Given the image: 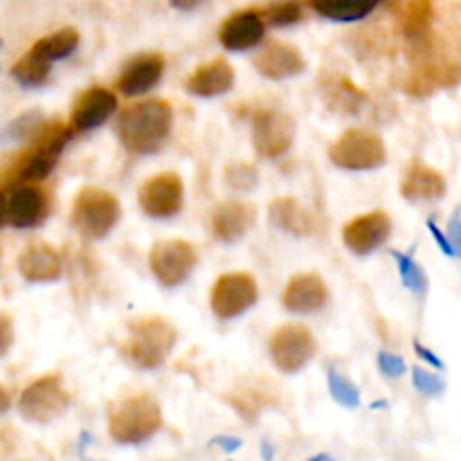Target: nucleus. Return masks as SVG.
I'll use <instances>...</instances> for the list:
<instances>
[{
    "label": "nucleus",
    "instance_id": "nucleus-28",
    "mask_svg": "<svg viewBox=\"0 0 461 461\" xmlns=\"http://www.w3.org/2000/svg\"><path fill=\"white\" fill-rule=\"evenodd\" d=\"M12 77L18 84L25 86V88H39V86H43L45 81H48L50 66H45L39 59L30 57V54L25 52L16 63H14Z\"/></svg>",
    "mask_w": 461,
    "mask_h": 461
},
{
    "label": "nucleus",
    "instance_id": "nucleus-6",
    "mask_svg": "<svg viewBox=\"0 0 461 461\" xmlns=\"http://www.w3.org/2000/svg\"><path fill=\"white\" fill-rule=\"evenodd\" d=\"M72 135L75 133L70 131V126L45 124L43 129H41V133L34 138L32 151H27L25 156L21 158V162H18L16 180L34 185L48 178L54 171V167H57L59 158H61L63 149L70 142Z\"/></svg>",
    "mask_w": 461,
    "mask_h": 461
},
{
    "label": "nucleus",
    "instance_id": "nucleus-17",
    "mask_svg": "<svg viewBox=\"0 0 461 461\" xmlns=\"http://www.w3.org/2000/svg\"><path fill=\"white\" fill-rule=\"evenodd\" d=\"M257 223V207L246 201H225L212 212V232L219 241L237 243Z\"/></svg>",
    "mask_w": 461,
    "mask_h": 461
},
{
    "label": "nucleus",
    "instance_id": "nucleus-36",
    "mask_svg": "<svg viewBox=\"0 0 461 461\" xmlns=\"http://www.w3.org/2000/svg\"><path fill=\"white\" fill-rule=\"evenodd\" d=\"M14 345V324L12 318L5 313H0V358L12 349Z\"/></svg>",
    "mask_w": 461,
    "mask_h": 461
},
{
    "label": "nucleus",
    "instance_id": "nucleus-26",
    "mask_svg": "<svg viewBox=\"0 0 461 461\" xmlns=\"http://www.w3.org/2000/svg\"><path fill=\"white\" fill-rule=\"evenodd\" d=\"M399 18L412 45L423 48L432 23V0H401Z\"/></svg>",
    "mask_w": 461,
    "mask_h": 461
},
{
    "label": "nucleus",
    "instance_id": "nucleus-9",
    "mask_svg": "<svg viewBox=\"0 0 461 461\" xmlns=\"http://www.w3.org/2000/svg\"><path fill=\"white\" fill-rule=\"evenodd\" d=\"M318 342L304 324H284L270 338V360L282 374H297L313 360Z\"/></svg>",
    "mask_w": 461,
    "mask_h": 461
},
{
    "label": "nucleus",
    "instance_id": "nucleus-23",
    "mask_svg": "<svg viewBox=\"0 0 461 461\" xmlns=\"http://www.w3.org/2000/svg\"><path fill=\"white\" fill-rule=\"evenodd\" d=\"M401 194L408 201H437L446 194V176L435 167L414 162L401 183Z\"/></svg>",
    "mask_w": 461,
    "mask_h": 461
},
{
    "label": "nucleus",
    "instance_id": "nucleus-5",
    "mask_svg": "<svg viewBox=\"0 0 461 461\" xmlns=\"http://www.w3.org/2000/svg\"><path fill=\"white\" fill-rule=\"evenodd\" d=\"M329 160L347 171H374L387 162V149L381 135L349 129L329 147Z\"/></svg>",
    "mask_w": 461,
    "mask_h": 461
},
{
    "label": "nucleus",
    "instance_id": "nucleus-31",
    "mask_svg": "<svg viewBox=\"0 0 461 461\" xmlns=\"http://www.w3.org/2000/svg\"><path fill=\"white\" fill-rule=\"evenodd\" d=\"M225 183L232 192L248 194L259 183V171L248 162H232V165L225 167Z\"/></svg>",
    "mask_w": 461,
    "mask_h": 461
},
{
    "label": "nucleus",
    "instance_id": "nucleus-15",
    "mask_svg": "<svg viewBox=\"0 0 461 461\" xmlns=\"http://www.w3.org/2000/svg\"><path fill=\"white\" fill-rule=\"evenodd\" d=\"M5 210H7V223L12 228L30 230L48 216V201H45L43 189L21 183L12 192H5Z\"/></svg>",
    "mask_w": 461,
    "mask_h": 461
},
{
    "label": "nucleus",
    "instance_id": "nucleus-30",
    "mask_svg": "<svg viewBox=\"0 0 461 461\" xmlns=\"http://www.w3.org/2000/svg\"><path fill=\"white\" fill-rule=\"evenodd\" d=\"M327 383H329V392H331L333 401L342 405V408H358L360 405V390L354 385L351 381H347L338 369H329L327 372Z\"/></svg>",
    "mask_w": 461,
    "mask_h": 461
},
{
    "label": "nucleus",
    "instance_id": "nucleus-40",
    "mask_svg": "<svg viewBox=\"0 0 461 461\" xmlns=\"http://www.w3.org/2000/svg\"><path fill=\"white\" fill-rule=\"evenodd\" d=\"M207 0H169V5L174 9H180V12H194L198 9L201 5H205Z\"/></svg>",
    "mask_w": 461,
    "mask_h": 461
},
{
    "label": "nucleus",
    "instance_id": "nucleus-14",
    "mask_svg": "<svg viewBox=\"0 0 461 461\" xmlns=\"http://www.w3.org/2000/svg\"><path fill=\"white\" fill-rule=\"evenodd\" d=\"M117 111V97L108 88L93 86L86 93L79 95V99L72 106L70 115V131L72 133H88L97 129L104 122L111 120Z\"/></svg>",
    "mask_w": 461,
    "mask_h": 461
},
{
    "label": "nucleus",
    "instance_id": "nucleus-35",
    "mask_svg": "<svg viewBox=\"0 0 461 461\" xmlns=\"http://www.w3.org/2000/svg\"><path fill=\"white\" fill-rule=\"evenodd\" d=\"M378 367H381V372L385 374V376H392V378H399L405 374L403 358H401V356L390 354V351H381V354H378Z\"/></svg>",
    "mask_w": 461,
    "mask_h": 461
},
{
    "label": "nucleus",
    "instance_id": "nucleus-44",
    "mask_svg": "<svg viewBox=\"0 0 461 461\" xmlns=\"http://www.w3.org/2000/svg\"><path fill=\"white\" fill-rule=\"evenodd\" d=\"M309 461H333L329 455H315V457H311Z\"/></svg>",
    "mask_w": 461,
    "mask_h": 461
},
{
    "label": "nucleus",
    "instance_id": "nucleus-22",
    "mask_svg": "<svg viewBox=\"0 0 461 461\" xmlns=\"http://www.w3.org/2000/svg\"><path fill=\"white\" fill-rule=\"evenodd\" d=\"M234 68L230 66L225 59H214L210 63H203L198 66L192 75L185 81V88L189 95H196V97H219V95L230 93L234 88Z\"/></svg>",
    "mask_w": 461,
    "mask_h": 461
},
{
    "label": "nucleus",
    "instance_id": "nucleus-38",
    "mask_svg": "<svg viewBox=\"0 0 461 461\" xmlns=\"http://www.w3.org/2000/svg\"><path fill=\"white\" fill-rule=\"evenodd\" d=\"M212 446H219L225 453H234V450L241 448V439H237V437H216V439H212Z\"/></svg>",
    "mask_w": 461,
    "mask_h": 461
},
{
    "label": "nucleus",
    "instance_id": "nucleus-29",
    "mask_svg": "<svg viewBox=\"0 0 461 461\" xmlns=\"http://www.w3.org/2000/svg\"><path fill=\"white\" fill-rule=\"evenodd\" d=\"M261 18H264V25H273V27L295 25V23L302 18V3L300 0H277V3L266 7V12L261 14Z\"/></svg>",
    "mask_w": 461,
    "mask_h": 461
},
{
    "label": "nucleus",
    "instance_id": "nucleus-33",
    "mask_svg": "<svg viewBox=\"0 0 461 461\" xmlns=\"http://www.w3.org/2000/svg\"><path fill=\"white\" fill-rule=\"evenodd\" d=\"M392 257H394L396 264H399V273H401V279H403L405 288H410V291L417 293V295H423V293L428 291V277L421 270V266H419L410 255L392 252Z\"/></svg>",
    "mask_w": 461,
    "mask_h": 461
},
{
    "label": "nucleus",
    "instance_id": "nucleus-18",
    "mask_svg": "<svg viewBox=\"0 0 461 461\" xmlns=\"http://www.w3.org/2000/svg\"><path fill=\"white\" fill-rule=\"evenodd\" d=\"M266 34L264 18L255 9H243V12L232 14L228 21L221 25L219 41L230 52H246V50L257 48Z\"/></svg>",
    "mask_w": 461,
    "mask_h": 461
},
{
    "label": "nucleus",
    "instance_id": "nucleus-21",
    "mask_svg": "<svg viewBox=\"0 0 461 461\" xmlns=\"http://www.w3.org/2000/svg\"><path fill=\"white\" fill-rule=\"evenodd\" d=\"M18 273L30 284L57 282L63 273L61 255L48 243H32L18 257Z\"/></svg>",
    "mask_w": 461,
    "mask_h": 461
},
{
    "label": "nucleus",
    "instance_id": "nucleus-27",
    "mask_svg": "<svg viewBox=\"0 0 461 461\" xmlns=\"http://www.w3.org/2000/svg\"><path fill=\"white\" fill-rule=\"evenodd\" d=\"M313 12L336 23L363 21L383 0H306Z\"/></svg>",
    "mask_w": 461,
    "mask_h": 461
},
{
    "label": "nucleus",
    "instance_id": "nucleus-8",
    "mask_svg": "<svg viewBox=\"0 0 461 461\" xmlns=\"http://www.w3.org/2000/svg\"><path fill=\"white\" fill-rule=\"evenodd\" d=\"M297 126L288 113L277 108H261L252 115V144L259 158H282L295 142Z\"/></svg>",
    "mask_w": 461,
    "mask_h": 461
},
{
    "label": "nucleus",
    "instance_id": "nucleus-13",
    "mask_svg": "<svg viewBox=\"0 0 461 461\" xmlns=\"http://www.w3.org/2000/svg\"><path fill=\"white\" fill-rule=\"evenodd\" d=\"M392 234V221L383 210L367 212L358 219L349 221L342 230V241L354 255H372L378 248L385 246Z\"/></svg>",
    "mask_w": 461,
    "mask_h": 461
},
{
    "label": "nucleus",
    "instance_id": "nucleus-42",
    "mask_svg": "<svg viewBox=\"0 0 461 461\" xmlns=\"http://www.w3.org/2000/svg\"><path fill=\"white\" fill-rule=\"evenodd\" d=\"M9 410V394L3 385H0V417Z\"/></svg>",
    "mask_w": 461,
    "mask_h": 461
},
{
    "label": "nucleus",
    "instance_id": "nucleus-2",
    "mask_svg": "<svg viewBox=\"0 0 461 461\" xmlns=\"http://www.w3.org/2000/svg\"><path fill=\"white\" fill-rule=\"evenodd\" d=\"M162 428V408L149 394H135L120 401L108 412V435L124 446L142 444Z\"/></svg>",
    "mask_w": 461,
    "mask_h": 461
},
{
    "label": "nucleus",
    "instance_id": "nucleus-3",
    "mask_svg": "<svg viewBox=\"0 0 461 461\" xmlns=\"http://www.w3.org/2000/svg\"><path fill=\"white\" fill-rule=\"evenodd\" d=\"M178 333L165 318H140L129 324L124 354L138 369H158L174 351Z\"/></svg>",
    "mask_w": 461,
    "mask_h": 461
},
{
    "label": "nucleus",
    "instance_id": "nucleus-4",
    "mask_svg": "<svg viewBox=\"0 0 461 461\" xmlns=\"http://www.w3.org/2000/svg\"><path fill=\"white\" fill-rule=\"evenodd\" d=\"M122 205L111 192L99 187H84L77 194L72 203L70 223L84 239L108 237L117 223H120Z\"/></svg>",
    "mask_w": 461,
    "mask_h": 461
},
{
    "label": "nucleus",
    "instance_id": "nucleus-12",
    "mask_svg": "<svg viewBox=\"0 0 461 461\" xmlns=\"http://www.w3.org/2000/svg\"><path fill=\"white\" fill-rule=\"evenodd\" d=\"M140 207L151 219H171L183 210L185 187L178 174H158L138 192Z\"/></svg>",
    "mask_w": 461,
    "mask_h": 461
},
{
    "label": "nucleus",
    "instance_id": "nucleus-19",
    "mask_svg": "<svg viewBox=\"0 0 461 461\" xmlns=\"http://www.w3.org/2000/svg\"><path fill=\"white\" fill-rule=\"evenodd\" d=\"M255 68L261 77H266V79L284 81L291 79V77L302 75V72L306 70V61L295 45L273 41V43H268L259 54H257Z\"/></svg>",
    "mask_w": 461,
    "mask_h": 461
},
{
    "label": "nucleus",
    "instance_id": "nucleus-10",
    "mask_svg": "<svg viewBox=\"0 0 461 461\" xmlns=\"http://www.w3.org/2000/svg\"><path fill=\"white\" fill-rule=\"evenodd\" d=\"M196 248L183 239L158 241L153 243L151 252H149V268H151L153 277L167 288L187 282V277L196 268Z\"/></svg>",
    "mask_w": 461,
    "mask_h": 461
},
{
    "label": "nucleus",
    "instance_id": "nucleus-16",
    "mask_svg": "<svg viewBox=\"0 0 461 461\" xmlns=\"http://www.w3.org/2000/svg\"><path fill=\"white\" fill-rule=\"evenodd\" d=\"M329 288L318 273H300L291 277L282 295L284 309L295 315L318 313L327 306Z\"/></svg>",
    "mask_w": 461,
    "mask_h": 461
},
{
    "label": "nucleus",
    "instance_id": "nucleus-37",
    "mask_svg": "<svg viewBox=\"0 0 461 461\" xmlns=\"http://www.w3.org/2000/svg\"><path fill=\"white\" fill-rule=\"evenodd\" d=\"M428 228H430V234H432V237H435V241H437V243H439V248H441V250H444V252H446V255H448V257H457V255H455L453 246H450L448 237H446V234H444V232H441V230H439V228H437V225H435V223H432V221H428Z\"/></svg>",
    "mask_w": 461,
    "mask_h": 461
},
{
    "label": "nucleus",
    "instance_id": "nucleus-1",
    "mask_svg": "<svg viewBox=\"0 0 461 461\" xmlns=\"http://www.w3.org/2000/svg\"><path fill=\"white\" fill-rule=\"evenodd\" d=\"M174 126V113L165 99H147L126 106L115 122L122 147L133 156H151L160 151Z\"/></svg>",
    "mask_w": 461,
    "mask_h": 461
},
{
    "label": "nucleus",
    "instance_id": "nucleus-39",
    "mask_svg": "<svg viewBox=\"0 0 461 461\" xmlns=\"http://www.w3.org/2000/svg\"><path fill=\"white\" fill-rule=\"evenodd\" d=\"M450 246H453V250H455V255H457L459 252V207L457 210H455V214H453V221H450Z\"/></svg>",
    "mask_w": 461,
    "mask_h": 461
},
{
    "label": "nucleus",
    "instance_id": "nucleus-43",
    "mask_svg": "<svg viewBox=\"0 0 461 461\" xmlns=\"http://www.w3.org/2000/svg\"><path fill=\"white\" fill-rule=\"evenodd\" d=\"M7 223V210H5V192H0V228Z\"/></svg>",
    "mask_w": 461,
    "mask_h": 461
},
{
    "label": "nucleus",
    "instance_id": "nucleus-7",
    "mask_svg": "<svg viewBox=\"0 0 461 461\" xmlns=\"http://www.w3.org/2000/svg\"><path fill=\"white\" fill-rule=\"evenodd\" d=\"M70 405V394L63 387L61 376L45 374L25 387L18 399V412L32 423H50L61 417Z\"/></svg>",
    "mask_w": 461,
    "mask_h": 461
},
{
    "label": "nucleus",
    "instance_id": "nucleus-32",
    "mask_svg": "<svg viewBox=\"0 0 461 461\" xmlns=\"http://www.w3.org/2000/svg\"><path fill=\"white\" fill-rule=\"evenodd\" d=\"M329 93L333 95V99H329V104H331L333 108H338V111L354 113L358 111L360 104L365 102V93H360V90L356 88L349 79H345V77L338 79L336 84H333V88H329Z\"/></svg>",
    "mask_w": 461,
    "mask_h": 461
},
{
    "label": "nucleus",
    "instance_id": "nucleus-24",
    "mask_svg": "<svg viewBox=\"0 0 461 461\" xmlns=\"http://www.w3.org/2000/svg\"><path fill=\"white\" fill-rule=\"evenodd\" d=\"M268 216L273 225L291 237H311L315 232V221L295 198H275L268 205Z\"/></svg>",
    "mask_w": 461,
    "mask_h": 461
},
{
    "label": "nucleus",
    "instance_id": "nucleus-25",
    "mask_svg": "<svg viewBox=\"0 0 461 461\" xmlns=\"http://www.w3.org/2000/svg\"><path fill=\"white\" fill-rule=\"evenodd\" d=\"M77 48H79V32H77L75 27H63V30H57L50 36H43V39L36 41V43L27 50V54L39 59L45 66L52 68V63L70 57Z\"/></svg>",
    "mask_w": 461,
    "mask_h": 461
},
{
    "label": "nucleus",
    "instance_id": "nucleus-34",
    "mask_svg": "<svg viewBox=\"0 0 461 461\" xmlns=\"http://www.w3.org/2000/svg\"><path fill=\"white\" fill-rule=\"evenodd\" d=\"M412 381H414V387L428 396H439L441 392L446 390L444 381H441L437 374L426 372V369H421V367L412 369Z\"/></svg>",
    "mask_w": 461,
    "mask_h": 461
},
{
    "label": "nucleus",
    "instance_id": "nucleus-41",
    "mask_svg": "<svg viewBox=\"0 0 461 461\" xmlns=\"http://www.w3.org/2000/svg\"><path fill=\"white\" fill-rule=\"evenodd\" d=\"M414 349H417V354H419V356H421V358H423V360H428V363H430V365H435V367H437V369H441V367H444V363H441V360H439V358H437V356H435V354H432V351H430V349H423V347H421V345H419V342H414Z\"/></svg>",
    "mask_w": 461,
    "mask_h": 461
},
{
    "label": "nucleus",
    "instance_id": "nucleus-11",
    "mask_svg": "<svg viewBox=\"0 0 461 461\" xmlns=\"http://www.w3.org/2000/svg\"><path fill=\"white\" fill-rule=\"evenodd\" d=\"M259 300V286L248 273L221 275L210 295L212 313L219 320H234L250 311Z\"/></svg>",
    "mask_w": 461,
    "mask_h": 461
},
{
    "label": "nucleus",
    "instance_id": "nucleus-20",
    "mask_svg": "<svg viewBox=\"0 0 461 461\" xmlns=\"http://www.w3.org/2000/svg\"><path fill=\"white\" fill-rule=\"evenodd\" d=\"M162 72H165V57L162 54H138L126 63L124 72L117 79V90L124 97H138V95L149 93L160 81Z\"/></svg>",
    "mask_w": 461,
    "mask_h": 461
}]
</instances>
